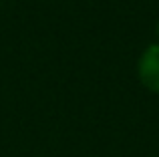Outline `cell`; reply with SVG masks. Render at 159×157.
<instances>
[{
	"label": "cell",
	"instance_id": "obj_1",
	"mask_svg": "<svg viewBox=\"0 0 159 157\" xmlns=\"http://www.w3.org/2000/svg\"><path fill=\"white\" fill-rule=\"evenodd\" d=\"M139 78L149 91L159 93V44H149L139 59Z\"/></svg>",
	"mask_w": 159,
	"mask_h": 157
},
{
	"label": "cell",
	"instance_id": "obj_2",
	"mask_svg": "<svg viewBox=\"0 0 159 157\" xmlns=\"http://www.w3.org/2000/svg\"><path fill=\"white\" fill-rule=\"evenodd\" d=\"M157 36H159V22H157Z\"/></svg>",
	"mask_w": 159,
	"mask_h": 157
}]
</instances>
